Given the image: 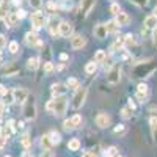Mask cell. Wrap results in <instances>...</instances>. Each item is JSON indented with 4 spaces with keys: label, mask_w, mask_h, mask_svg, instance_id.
<instances>
[{
    "label": "cell",
    "mask_w": 157,
    "mask_h": 157,
    "mask_svg": "<svg viewBox=\"0 0 157 157\" xmlns=\"http://www.w3.org/2000/svg\"><path fill=\"white\" fill-rule=\"evenodd\" d=\"M155 68H157L155 63H152L151 60L149 61H143V63L135 64L130 74H132V77H135V78H146L155 71Z\"/></svg>",
    "instance_id": "cell-1"
},
{
    "label": "cell",
    "mask_w": 157,
    "mask_h": 157,
    "mask_svg": "<svg viewBox=\"0 0 157 157\" xmlns=\"http://www.w3.org/2000/svg\"><path fill=\"white\" fill-rule=\"evenodd\" d=\"M22 113H24V118L27 121H33L36 120L38 116V109H36V99L33 94H29L27 101L22 104Z\"/></svg>",
    "instance_id": "cell-2"
},
{
    "label": "cell",
    "mask_w": 157,
    "mask_h": 157,
    "mask_svg": "<svg viewBox=\"0 0 157 157\" xmlns=\"http://www.w3.org/2000/svg\"><path fill=\"white\" fill-rule=\"evenodd\" d=\"M86 96H88V88H86V86H78V88L74 91V96H72V99H71L72 109H75V110L82 109L83 104H85V101H86Z\"/></svg>",
    "instance_id": "cell-3"
},
{
    "label": "cell",
    "mask_w": 157,
    "mask_h": 157,
    "mask_svg": "<svg viewBox=\"0 0 157 157\" xmlns=\"http://www.w3.org/2000/svg\"><path fill=\"white\" fill-rule=\"evenodd\" d=\"M66 109H68V98L66 96L54 98V110H52V115L60 118L66 113Z\"/></svg>",
    "instance_id": "cell-4"
},
{
    "label": "cell",
    "mask_w": 157,
    "mask_h": 157,
    "mask_svg": "<svg viewBox=\"0 0 157 157\" xmlns=\"http://www.w3.org/2000/svg\"><path fill=\"white\" fill-rule=\"evenodd\" d=\"M30 22H32V27L35 30H39V29H43L44 25H47V17L43 11H39L36 10L33 14L30 16Z\"/></svg>",
    "instance_id": "cell-5"
},
{
    "label": "cell",
    "mask_w": 157,
    "mask_h": 157,
    "mask_svg": "<svg viewBox=\"0 0 157 157\" xmlns=\"http://www.w3.org/2000/svg\"><path fill=\"white\" fill-rule=\"evenodd\" d=\"M60 24H61V19L57 16V14H52L49 19H47V32L52 35V36H60L58 35V30H60Z\"/></svg>",
    "instance_id": "cell-6"
},
{
    "label": "cell",
    "mask_w": 157,
    "mask_h": 157,
    "mask_svg": "<svg viewBox=\"0 0 157 157\" xmlns=\"http://www.w3.org/2000/svg\"><path fill=\"white\" fill-rule=\"evenodd\" d=\"M107 83L110 85H116V83H120L121 80V66L120 64H115V66L110 68V71L107 72Z\"/></svg>",
    "instance_id": "cell-7"
},
{
    "label": "cell",
    "mask_w": 157,
    "mask_h": 157,
    "mask_svg": "<svg viewBox=\"0 0 157 157\" xmlns=\"http://www.w3.org/2000/svg\"><path fill=\"white\" fill-rule=\"evenodd\" d=\"M11 94H13V102L24 104L25 101H27V98H29V91L25 88H22V86H16V88H13Z\"/></svg>",
    "instance_id": "cell-8"
},
{
    "label": "cell",
    "mask_w": 157,
    "mask_h": 157,
    "mask_svg": "<svg viewBox=\"0 0 157 157\" xmlns=\"http://www.w3.org/2000/svg\"><path fill=\"white\" fill-rule=\"evenodd\" d=\"M58 35L61 38H72V35H74V25L69 21H61Z\"/></svg>",
    "instance_id": "cell-9"
},
{
    "label": "cell",
    "mask_w": 157,
    "mask_h": 157,
    "mask_svg": "<svg viewBox=\"0 0 157 157\" xmlns=\"http://www.w3.org/2000/svg\"><path fill=\"white\" fill-rule=\"evenodd\" d=\"M94 5H96V0H80V16L88 17V14L93 11Z\"/></svg>",
    "instance_id": "cell-10"
},
{
    "label": "cell",
    "mask_w": 157,
    "mask_h": 157,
    "mask_svg": "<svg viewBox=\"0 0 157 157\" xmlns=\"http://www.w3.org/2000/svg\"><path fill=\"white\" fill-rule=\"evenodd\" d=\"M24 41H25V44H27V46H32V47H35V46H43V41L39 39V36H38L36 32H27V33H25Z\"/></svg>",
    "instance_id": "cell-11"
},
{
    "label": "cell",
    "mask_w": 157,
    "mask_h": 157,
    "mask_svg": "<svg viewBox=\"0 0 157 157\" xmlns=\"http://www.w3.org/2000/svg\"><path fill=\"white\" fill-rule=\"evenodd\" d=\"M86 46V38L83 35H72L71 38V47L74 50H80Z\"/></svg>",
    "instance_id": "cell-12"
},
{
    "label": "cell",
    "mask_w": 157,
    "mask_h": 157,
    "mask_svg": "<svg viewBox=\"0 0 157 157\" xmlns=\"http://www.w3.org/2000/svg\"><path fill=\"white\" fill-rule=\"evenodd\" d=\"M94 121H96V126H98V127L107 129V127L112 124V118H110V115H107V113H99V115L94 118Z\"/></svg>",
    "instance_id": "cell-13"
},
{
    "label": "cell",
    "mask_w": 157,
    "mask_h": 157,
    "mask_svg": "<svg viewBox=\"0 0 157 157\" xmlns=\"http://www.w3.org/2000/svg\"><path fill=\"white\" fill-rule=\"evenodd\" d=\"M137 99L140 101V102H145V99L149 96V86L146 85V83H138L137 85Z\"/></svg>",
    "instance_id": "cell-14"
},
{
    "label": "cell",
    "mask_w": 157,
    "mask_h": 157,
    "mask_svg": "<svg viewBox=\"0 0 157 157\" xmlns=\"http://www.w3.org/2000/svg\"><path fill=\"white\" fill-rule=\"evenodd\" d=\"M64 91H66V85L61 83V82H57V83H52V85H50V93H52V98L64 96Z\"/></svg>",
    "instance_id": "cell-15"
},
{
    "label": "cell",
    "mask_w": 157,
    "mask_h": 157,
    "mask_svg": "<svg viewBox=\"0 0 157 157\" xmlns=\"http://www.w3.org/2000/svg\"><path fill=\"white\" fill-rule=\"evenodd\" d=\"M115 22L120 25V27H126V25L130 24V16L127 14V13H120L118 16H115Z\"/></svg>",
    "instance_id": "cell-16"
},
{
    "label": "cell",
    "mask_w": 157,
    "mask_h": 157,
    "mask_svg": "<svg viewBox=\"0 0 157 157\" xmlns=\"http://www.w3.org/2000/svg\"><path fill=\"white\" fill-rule=\"evenodd\" d=\"M93 33H94V36L96 38H99V39H104V38H107V29H105V24H98L96 27H94V30H93Z\"/></svg>",
    "instance_id": "cell-17"
},
{
    "label": "cell",
    "mask_w": 157,
    "mask_h": 157,
    "mask_svg": "<svg viewBox=\"0 0 157 157\" xmlns=\"http://www.w3.org/2000/svg\"><path fill=\"white\" fill-rule=\"evenodd\" d=\"M145 29H148V30H154V29H157V17L154 16V14H148L146 17H145Z\"/></svg>",
    "instance_id": "cell-18"
},
{
    "label": "cell",
    "mask_w": 157,
    "mask_h": 157,
    "mask_svg": "<svg viewBox=\"0 0 157 157\" xmlns=\"http://www.w3.org/2000/svg\"><path fill=\"white\" fill-rule=\"evenodd\" d=\"M19 21H21V19L17 17L16 13H8V14L5 16V22H6V25H10V27H14V25H17Z\"/></svg>",
    "instance_id": "cell-19"
},
{
    "label": "cell",
    "mask_w": 157,
    "mask_h": 157,
    "mask_svg": "<svg viewBox=\"0 0 157 157\" xmlns=\"http://www.w3.org/2000/svg\"><path fill=\"white\" fill-rule=\"evenodd\" d=\"M41 146L44 148V151H52V148H54V143H52L49 134H46V135L41 137Z\"/></svg>",
    "instance_id": "cell-20"
},
{
    "label": "cell",
    "mask_w": 157,
    "mask_h": 157,
    "mask_svg": "<svg viewBox=\"0 0 157 157\" xmlns=\"http://www.w3.org/2000/svg\"><path fill=\"white\" fill-rule=\"evenodd\" d=\"M39 64H41V60H39V57H30L27 60V68L30 71H36L39 68Z\"/></svg>",
    "instance_id": "cell-21"
},
{
    "label": "cell",
    "mask_w": 157,
    "mask_h": 157,
    "mask_svg": "<svg viewBox=\"0 0 157 157\" xmlns=\"http://www.w3.org/2000/svg\"><path fill=\"white\" fill-rule=\"evenodd\" d=\"M123 49H124V36H120V38L115 39V43L112 44L110 50L112 52H118V50H123Z\"/></svg>",
    "instance_id": "cell-22"
},
{
    "label": "cell",
    "mask_w": 157,
    "mask_h": 157,
    "mask_svg": "<svg viewBox=\"0 0 157 157\" xmlns=\"http://www.w3.org/2000/svg\"><path fill=\"white\" fill-rule=\"evenodd\" d=\"M149 126H151V132H152V138L157 143V116H151L149 118Z\"/></svg>",
    "instance_id": "cell-23"
},
{
    "label": "cell",
    "mask_w": 157,
    "mask_h": 157,
    "mask_svg": "<svg viewBox=\"0 0 157 157\" xmlns=\"http://www.w3.org/2000/svg\"><path fill=\"white\" fill-rule=\"evenodd\" d=\"M64 85H66V88H69V90H74V91H75L78 86H80V82H78V78H75V77H69Z\"/></svg>",
    "instance_id": "cell-24"
},
{
    "label": "cell",
    "mask_w": 157,
    "mask_h": 157,
    "mask_svg": "<svg viewBox=\"0 0 157 157\" xmlns=\"http://www.w3.org/2000/svg\"><path fill=\"white\" fill-rule=\"evenodd\" d=\"M80 146H82V143H80V140H78V138H71L68 141V149L69 151H78V149H80Z\"/></svg>",
    "instance_id": "cell-25"
},
{
    "label": "cell",
    "mask_w": 157,
    "mask_h": 157,
    "mask_svg": "<svg viewBox=\"0 0 157 157\" xmlns=\"http://www.w3.org/2000/svg\"><path fill=\"white\" fill-rule=\"evenodd\" d=\"M96 71H98V63L94 60H91V61H88L85 64V72L86 74H94Z\"/></svg>",
    "instance_id": "cell-26"
},
{
    "label": "cell",
    "mask_w": 157,
    "mask_h": 157,
    "mask_svg": "<svg viewBox=\"0 0 157 157\" xmlns=\"http://www.w3.org/2000/svg\"><path fill=\"white\" fill-rule=\"evenodd\" d=\"M105 60H107V52L102 50V49L96 50V54H94V61H96V63H102V61H105Z\"/></svg>",
    "instance_id": "cell-27"
},
{
    "label": "cell",
    "mask_w": 157,
    "mask_h": 157,
    "mask_svg": "<svg viewBox=\"0 0 157 157\" xmlns=\"http://www.w3.org/2000/svg\"><path fill=\"white\" fill-rule=\"evenodd\" d=\"M8 132H5V127H2L0 129V151H2L3 148H5V145H6V140H8Z\"/></svg>",
    "instance_id": "cell-28"
},
{
    "label": "cell",
    "mask_w": 157,
    "mask_h": 157,
    "mask_svg": "<svg viewBox=\"0 0 157 157\" xmlns=\"http://www.w3.org/2000/svg\"><path fill=\"white\" fill-rule=\"evenodd\" d=\"M135 44V36L132 33L124 35V47H132Z\"/></svg>",
    "instance_id": "cell-29"
},
{
    "label": "cell",
    "mask_w": 157,
    "mask_h": 157,
    "mask_svg": "<svg viewBox=\"0 0 157 157\" xmlns=\"http://www.w3.org/2000/svg\"><path fill=\"white\" fill-rule=\"evenodd\" d=\"M105 29H107V33H115L118 29H120V25L115 22V19H112V21H109L105 24Z\"/></svg>",
    "instance_id": "cell-30"
},
{
    "label": "cell",
    "mask_w": 157,
    "mask_h": 157,
    "mask_svg": "<svg viewBox=\"0 0 157 157\" xmlns=\"http://www.w3.org/2000/svg\"><path fill=\"white\" fill-rule=\"evenodd\" d=\"M21 143H22V146H24L25 149H29V148L32 146V138H30V134L25 132V134L22 135V138H21Z\"/></svg>",
    "instance_id": "cell-31"
},
{
    "label": "cell",
    "mask_w": 157,
    "mask_h": 157,
    "mask_svg": "<svg viewBox=\"0 0 157 157\" xmlns=\"http://www.w3.org/2000/svg\"><path fill=\"white\" fill-rule=\"evenodd\" d=\"M49 135H50V140H52V143H54V146L61 141V135H60V132H57V130H50Z\"/></svg>",
    "instance_id": "cell-32"
},
{
    "label": "cell",
    "mask_w": 157,
    "mask_h": 157,
    "mask_svg": "<svg viewBox=\"0 0 157 157\" xmlns=\"http://www.w3.org/2000/svg\"><path fill=\"white\" fill-rule=\"evenodd\" d=\"M46 6H47V10H49L50 13H57V11L60 10V5H58L57 2H54V0H49V2L46 3Z\"/></svg>",
    "instance_id": "cell-33"
},
{
    "label": "cell",
    "mask_w": 157,
    "mask_h": 157,
    "mask_svg": "<svg viewBox=\"0 0 157 157\" xmlns=\"http://www.w3.org/2000/svg\"><path fill=\"white\" fill-rule=\"evenodd\" d=\"M115 155H118V148L116 146H110V148H107L105 151H104V157H115Z\"/></svg>",
    "instance_id": "cell-34"
},
{
    "label": "cell",
    "mask_w": 157,
    "mask_h": 157,
    "mask_svg": "<svg viewBox=\"0 0 157 157\" xmlns=\"http://www.w3.org/2000/svg\"><path fill=\"white\" fill-rule=\"evenodd\" d=\"M8 50L11 52V54H17L19 52V43L17 41H10L8 43Z\"/></svg>",
    "instance_id": "cell-35"
},
{
    "label": "cell",
    "mask_w": 157,
    "mask_h": 157,
    "mask_svg": "<svg viewBox=\"0 0 157 157\" xmlns=\"http://www.w3.org/2000/svg\"><path fill=\"white\" fill-rule=\"evenodd\" d=\"M60 10H71L72 8V0H60Z\"/></svg>",
    "instance_id": "cell-36"
},
{
    "label": "cell",
    "mask_w": 157,
    "mask_h": 157,
    "mask_svg": "<svg viewBox=\"0 0 157 157\" xmlns=\"http://www.w3.org/2000/svg\"><path fill=\"white\" fill-rule=\"evenodd\" d=\"M63 129L68 130V132H69V130H74V129H75V126H74V123H72L71 118H68V120L63 121Z\"/></svg>",
    "instance_id": "cell-37"
},
{
    "label": "cell",
    "mask_w": 157,
    "mask_h": 157,
    "mask_svg": "<svg viewBox=\"0 0 157 157\" xmlns=\"http://www.w3.org/2000/svg\"><path fill=\"white\" fill-rule=\"evenodd\" d=\"M54 71H55V64L52 63L50 60L46 61V63H44V72H46V74H52Z\"/></svg>",
    "instance_id": "cell-38"
},
{
    "label": "cell",
    "mask_w": 157,
    "mask_h": 157,
    "mask_svg": "<svg viewBox=\"0 0 157 157\" xmlns=\"http://www.w3.org/2000/svg\"><path fill=\"white\" fill-rule=\"evenodd\" d=\"M132 109H129V107H124L123 110H121V118L123 120H129V118H132Z\"/></svg>",
    "instance_id": "cell-39"
},
{
    "label": "cell",
    "mask_w": 157,
    "mask_h": 157,
    "mask_svg": "<svg viewBox=\"0 0 157 157\" xmlns=\"http://www.w3.org/2000/svg\"><path fill=\"white\" fill-rule=\"evenodd\" d=\"M17 72H19V68L14 66V64H11V68L5 69V75H6V77H11V75H14V74H17Z\"/></svg>",
    "instance_id": "cell-40"
},
{
    "label": "cell",
    "mask_w": 157,
    "mask_h": 157,
    "mask_svg": "<svg viewBox=\"0 0 157 157\" xmlns=\"http://www.w3.org/2000/svg\"><path fill=\"white\" fill-rule=\"evenodd\" d=\"M109 11L112 13L113 16H118V14L121 13V8H120V5H118V3H112L110 8H109Z\"/></svg>",
    "instance_id": "cell-41"
},
{
    "label": "cell",
    "mask_w": 157,
    "mask_h": 157,
    "mask_svg": "<svg viewBox=\"0 0 157 157\" xmlns=\"http://www.w3.org/2000/svg\"><path fill=\"white\" fill-rule=\"evenodd\" d=\"M71 120H72V123H74V126H75V129L82 124V115H78V113H75L74 116H71Z\"/></svg>",
    "instance_id": "cell-42"
},
{
    "label": "cell",
    "mask_w": 157,
    "mask_h": 157,
    "mask_svg": "<svg viewBox=\"0 0 157 157\" xmlns=\"http://www.w3.org/2000/svg\"><path fill=\"white\" fill-rule=\"evenodd\" d=\"M30 2V6L32 8H36V10H39L43 6V3H44V0H29Z\"/></svg>",
    "instance_id": "cell-43"
},
{
    "label": "cell",
    "mask_w": 157,
    "mask_h": 157,
    "mask_svg": "<svg viewBox=\"0 0 157 157\" xmlns=\"http://www.w3.org/2000/svg\"><path fill=\"white\" fill-rule=\"evenodd\" d=\"M124 132H126V126H124V124H118V126L113 129V134H116V135H118V134L121 135V134H124Z\"/></svg>",
    "instance_id": "cell-44"
},
{
    "label": "cell",
    "mask_w": 157,
    "mask_h": 157,
    "mask_svg": "<svg viewBox=\"0 0 157 157\" xmlns=\"http://www.w3.org/2000/svg\"><path fill=\"white\" fill-rule=\"evenodd\" d=\"M6 36L3 35V33H0V50H2V49H5L6 47Z\"/></svg>",
    "instance_id": "cell-45"
},
{
    "label": "cell",
    "mask_w": 157,
    "mask_h": 157,
    "mask_svg": "<svg viewBox=\"0 0 157 157\" xmlns=\"http://www.w3.org/2000/svg\"><path fill=\"white\" fill-rule=\"evenodd\" d=\"M46 110H47L49 113H52V110H54V98H52L50 101H47V104H46Z\"/></svg>",
    "instance_id": "cell-46"
},
{
    "label": "cell",
    "mask_w": 157,
    "mask_h": 157,
    "mask_svg": "<svg viewBox=\"0 0 157 157\" xmlns=\"http://www.w3.org/2000/svg\"><path fill=\"white\" fill-rule=\"evenodd\" d=\"M130 2H134V3L138 5V6H146L149 0H130Z\"/></svg>",
    "instance_id": "cell-47"
},
{
    "label": "cell",
    "mask_w": 157,
    "mask_h": 157,
    "mask_svg": "<svg viewBox=\"0 0 157 157\" xmlns=\"http://www.w3.org/2000/svg\"><path fill=\"white\" fill-rule=\"evenodd\" d=\"M16 14H17L19 19H24V17H27V11H25V10H17Z\"/></svg>",
    "instance_id": "cell-48"
},
{
    "label": "cell",
    "mask_w": 157,
    "mask_h": 157,
    "mask_svg": "<svg viewBox=\"0 0 157 157\" xmlns=\"http://www.w3.org/2000/svg\"><path fill=\"white\" fill-rule=\"evenodd\" d=\"M39 157H55V152L54 151H44Z\"/></svg>",
    "instance_id": "cell-49"
},
{
    "label": "cell",
    "mask_w": 157,
    "mask_h": 157,
    "mask_svg": "<svg viewBox=\"0 0 157 157\" xmlns=\"http://www.w3.org/2000/svg\"><path fill=\"white\" fill-rule=\"evenodd\" d=\"M151 38H152V44L157 47V29L152 30V36H151Z\"/></svg>",
    "instance_id": "cell-50"
},
{
    "label": "cell",
    "mask_w": 157,
    "mask_h": 157,
    "mask_svg": "<svg viewBox=\"0 0 157 157\" xmlns=\"http://www.w3.org/2000/svg\"><path fill=\"white\" fill-rule=\"evenodd\" d=\"M5 109H6L5 102H3V101H0V118H2V115L5 113Z\"/></svg>",
    "instance_id": "cell-51"
},
{
    "label": "cell",
    "mask_w": 157,
    "mask_h": 157,
    "mask_svg": "<svg viewBox=\"0 0 157 157\" xmlns=\"http://www.w3.org/2000/svg\"><path fill=\"white\" fill-rule=\"evenodd\" d=\"M6 94H8V90L0 83V96H6Z\"/></svg>",
    "instance_id": "cell-52"
},
{
    "label": "cell",
    "mask_w": 157,
    "mask_h": 157,
    "mask_svg": "<svg viewBox=\"0 0 157 157\" xmlns=\"http://www.w3.org/2000/svg\"><path fill=\"white\" fill-rule=\"evenodd\" d=\"M127 107H129V109H132V110H135V109H137V104H135L132 99H129V105H127Z\"/></svg>",
    "instance_id": "cell-53"
},
{
    "label": "cell",
    "mask_w": 157,
    "mask_h": 157,
    "mask_svg": "<svg viewBox=\"0 0 157 157\" xmlns=\"http://www.w3.org/2000/svg\"><path fill=\"white\" fill-rule=\"evenodd\" d=\"M85 155H86V157H98V154H96L94 151H86Z\"/></svg>",
    "instance_id": "cell-54"
},
{
    "label": "cell",
    "mask_w": 157,
    "mask_h": 157,
    "mask_svg": "<svg viewBox=\"0 0 157 157\" xmlns=\"http://www.w3.org/2000/svg\"><path fill=\"white\" fill-rule=\"evenodd\" d=\"M68 58H69V57H68L66 54H60V60H61V61H68Z\"/></svg>",
    "instance_id": "cell-55"
},
{
    "label": "cell",
    "mask_w": 157,
    "mask_h": 157,
    "mask_svg": "<svg viewBox=\"0 0 157 157\" xmlns=\"http://www.w3.org/2000/svg\"><path fill=\"white\" fill-rule=\"evenodd\" d=\"M22 3V0H13V5H16V6H19Z\"/></svg>",
    "instance_id": "cell-56"
},
{
    "label": "cell",
    "mask_w": 157,
    "mask_h": 157,
    "mask_svg": "<svg viewBox=\"0 0 157 157\" xmlns=\"http://www.w3.org/2000/svg\"><path fill=\"white\" fill-rule=\"evenodd\" d=\"M149 112L152 113V116H157V109H155V107H154V109H151Z\"/></svg>",
    "instance_id": "cell-57"
},
{
    "label": "cell",
    "mask_w": 157,
    "mask_h": 157,
    "mask_svg": "<svg viewBox=\"0 0 157 157\" xmlns=\"http://www.w3.org/2000/svg\"><path fill=\"white\" fill-rule=\"evenodd\" d=\"M17 127H19V129H22V127H24V123H22V121H19V123H17Z\"/></svg>",
    "instance_id": "cell-58"
},
{
    "label": "cell",
    "mask_w": 157,
    "mask_h": 157,
    "mask_svg": "<svg viewBox=\"0 0 157 157\" xmlns=\"http://www.w3.org/2000/svg\"><path fill=\"white\" fill-rule=\"evenodd\" d=\"M3 63V57H2V52H0V64Z\"/></svg>",
    "instance_id": "cell-59"
},
{
    "label": "cell",
    "mask_w": 157,
    "mask_h": 157,
    "mask_svg": "<svg viewBox=\"0 0 157 157\" xmlns=\"http://www.w3.org/2000/svg\"><path fill=\"white\" fill-rule=\"evenodd\" d=\"M152 14H154V16H155V17H157V6H155V8H154V13H152Z\"/></svg>",
    "instance_id": "cell-60"
},
{
    "label": "cell",
    "mask_w": 157,
    "mask_h": 157,
    "mask_svg": "<svg viewBox=\"0 0 157 157\" xmlns=\"http://www.w3.org/2000/svg\"><path fill=\"white\" fill-rule=\"evenodd\" d=\"M115 157H123V155H120V154H118V155H115Z\"/></svg>",
    "instance_id": "cell-61"
},
{
    "label": "cell",
    "mask_w": 157,
    "mask_h": 157,
    "mask_svg": "<svg viewBox=\"0 0 157 157\" xmlns=\"http://www.w3.org/2000/svg\"><path fill=\"white\" fill-rule=\"evenodd\" d=\"M3 157H13V155H3Z\"/></svg>",
    "instance_id": "cell-62"
},
{
    "label": "cell",
    "mask_w": 157,
    "mask_h": 157,
    "mask_svg": "<svg viewBox=\"0 0 157 157\" xmlns=\"http://www.w3.org/2000/svg\"><path fill=\"white\" fill-rule=\"evenodd\" d=\"M82 157H86V155H85V154H83V155H82Z\"/></svg>",
    "instance_id": "cell-63"
}]
</instances>
